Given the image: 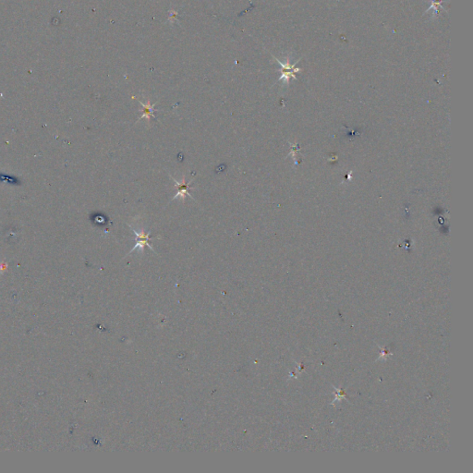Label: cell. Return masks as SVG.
<instances>
[{
	"mask_svg": "<svg viewBox=\"0 0 473 473\" xmlns=\"http://www.w3.org/2000/svg\"><path fill=\"white\" fill-rule=\"evenodd\" d=\"M130 227L132 228V230L133 231V233L135 234L136 236V244L134 245L133 249L130 251L129 254L132 253L134 251H141V252H143L144 250V247L147 246L150 250H152L153 252V249H152V246L150 244V232H145L144 229H142L141 231H138L136 229H134L133 227Z\"/></svg>",
	"mask_w": 473,
	"mask_h": 473,
	"instance_id": "6da1fadb",
	"label": "cell"
},
{
	"mask_svg": "<svg viewBox=\"0 0 473 473\" xmlns=\"http://www.w3.org/2000/svg\"><path fill=\"white\" fill-rule=\"evenodd\" d=\"M278 63L279 65L281 66V77L279 80H284L285 82L288 83V81L290 80V78H294L296 79V76H295V73L301 71V68H295L296 67V63H294L293 65L290 64V61H289V58L287 59L286 63H283L281 62L279 59L277 58H274Z\"/></svg>",
	"mask_w": 473,
	"mask_h": 473,
	"instance_id": "7a4b0ae2",
	"label": "cell"
},
{
	"mask_svg": "<svg viewBox=\"0 0 473 473\" xmlns=\"http://www.w3.org/2000/svg\"><path fill=\"white\" fill-rule=\"evenodd\" d=\"M169 177H170L172 180L174 181V184H175L176 188L178 189V192H177V194L174 196L173 200L177 199V198H180V199L182 200V201L184 202V200H185V198H186L187 196H189V197H190V198H192V196L189 194V190H190V189H192V188H190V187H189V184L191 183V180H190V181H186V180H185V177H183V178H182V180H181V181H177V180H175V179H174V178H173L171 175H169Z\"/></svg>",
	"mask_w": 473,
	"mask_h": 473,
	"instance_id": "3957f363",
	"label": "cell"
},
{
	"mask_svg": "<svg viewBox=\"0 0 473 473\" xmlns=\"http://www.w3.org/2000/svg\"><path fill=\"white\" fill-rule=\"evenodd\" d=\"M138 100V99H137ZM138 102L141 104L142 105V114L141 116V118L138 119V121L140 119H142V118H145L148 122H150L151 120L152 117H154V106H155V104H151V102L148 100L146 104L142 103L140 100H138Z\"/></svg>",
	"mask_w": 473,
	"mask_h": 473,
	"instance_id": "277c9868",
	"label": "cell"
},
{
	"mask_svg": "<svg viewBox=\"0 0 473 473\" xmlns=\"http://www.w3.org/2000/svg\"><path fill=\"white\" fill-rule=\"evenodd\" d=\"M432 2H433V3H432V5H431V7H430V8L428 9V10H427V12H428L429 10H435V13H437V12H438V10H439L440 8H442V3L444 2V0H432Z\"/></svg>",
	"mask_w": 473,
	"mask_h": 473,
	"instance_id": "5b68a950",
	"label": "cell"
}]
</instances>
